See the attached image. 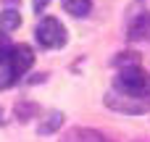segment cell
Returning <instances> with one entry per match:
<instances>
[{
  "label": "cell",
  "mask_w": 150,
  "mask_h": 142,
  "mask_svg": "<svg viewBox=\"0 0 150 142\" xmlns=\"http://www.w3.org/2000/svg\"><path fill=\"white\" fill-rule=\"evenodd\" d=\"M32 116H37V105H34V103L21 100V103L16 105V119H18V121H29Z\"/></svg>",
  "instance_id": "cell-9"
},
{
  "label": "cell",
  "mask_w": 150,
  "mask_h": 142,
  "mask_svg": "<svg viewBox=\"0 0 150 142\" xmlns=\"http://www.w3.org/2000/svg\"><path fill=\"white\" fill-rule=\"evenodd\" d=\"M18 24H21V16L16 13V11H0V32H13V29H18Z\"/></svg>",
  "instance_id": "cell-8"
},
{
  "label": "cell",
  "mask_w": 150,
  "mask_h": 142,
  "mask_svg": "<svg viewBox=\"0 0 150 142\" xmlns=\"http://www.w3.org/2000/svg\"><path fill=\"white\" fill-rule=\"evenodd\" d=\"M61 142H113L108 134L98 132V129H90V126H74L63 134Z\"/></svg>",
  "instance_id": "cell-6"
},
{
  "label": "cell",
  "mask_w": 150,
  "mask_h": 142,
  "mask_svg": "<svg viewBox=\"0 0 150 142\" xmlns=\"http://www.w3.org/2000/svg\"><path fill=\"white\" fill-rule=\"evenodd\" d=\"M0 124H3V108H0Z\"/></svg>",
  "instance_id": "cell-14"
},
{
  "label": "cell",
  "mask_w": 150,
  "mask_h": 142,
  "mask_svg": "<svg viewBox=\"0 0 150 142\" xmlns=\"http://www.w3.org/2000/svg\"><path fill=\"white\" fill-rule=\"evenodd\" d=\"M34 63V53L29 45H13L11 53L5 55V61L0 63V90L11 87L18 82V76H24Z\"/></svg>",
  "instance_id": "cell-1"
},
{
  "label": "cell",
  "mask_w": 150,
  "mask_h": 142,
  "mask_svg": "<svg viewBox=\"0 0 150 142\" xmlns=\"http://www.w3.org/2000/svg\"><path fill=\"white\" fill-rule=\"evenodd\" d=\"M45 5H47V0H34V11H37V13H42Z\"/></svg>",
  "instance_id": "cell-13"
},
{
  "label": "cell",
  "mask_w": 150,
  "mask_h": 142,
  "mask_svg": "<svg viewBox=\"0 0 150 142\" xmlns=\"http://www.w3.org/2000/svg\"><path fill=\"white\" fill-rule=\"evenodd\" d=\"M63 8H66L71 16L84 18V16L90 13V8H92V0H63Z\"/></svg>",
  "instance_id": "cell-7"
},
{
  "label": "cell",
  "mask_w": 150,
  "mask_h": 142,
  "mask_svg": "<svg viewBox=\"0 0 150 142\" xmlns=\"http://www.w3.org/2000/svg\"><path fill=\"white\" fill-rule=\"evenodd\" d=\"M37 42L42 45V47H47V50H55V47H63L66 45V40H69V32H66V26L55 18V16H45L40 24H37Z\"/></svg>",
  "instance_id": "cell-3"
},
{
  "label": "cell",
  "mask_w": 150,
  "mask_h": 142,
  "mask_svg": "<svg viewBox=\"0 0 150 142\" xmlns=\"http://www.w3.org/2000/svg\"><path fill=\"white\" fill-rule=\"evenodd\" d=\"M113 66H119V69L140 66V55H134V53H121V55H116V58H113Z\"/></svg>",
  "instance_id": "cell-11"
},
{
  "label": "cell",
  "mask_w": 150,
  "mask_h": 142,
  "mask_svg": "<svg viewBox=\"0 0 150 142\" xmlns=\"http://www.w3.org/2000/svg\"><path fill=\"white\" fill-rule=\"evenodd\" d=\"M113 87H116V92H119V95L145 97V100H150V76L140 69V66L119 69L116 79H113Z\"/></svg>",
  "instance_id": "cell-2"
},
{
  "label": "cell",
  "mask_w": 150,
  "mask_h": 142,
  "mask_svg": "<svg viewBox=\"0 0 150 142\" xmlns=\"http://www.w3.org/2000/svg\"><path fill=\"white\" fill-rule=\"evenodd\" d=\"M61 124H63V113H61V111H55V113H50V116H47V121L40 126V134H50V132H55Z\"/></svg>",
  "instance_id": "cell-10"
},
{
  "label": "cell",
  "mask_w": 150,
  "mask_h": 142,
  "mask_svg": "<svg viewBox=\"0 0 150 142\" xmlns=\"http://www.w3.org/2000/svg\"><path fill=\"white\" fill-rule=\"evenodd\" d=\"M105 105L116 113H129V116H137V113H148L150 111V100L145 97H129V95H119V92H111L105 95Z\"/></svg>",
  "instance_id": "cell-4"
},
{
  "label": "cell",
  "mask_w": 150,
  "mask_h": 142,
  "mask_svg": "<svg viewBox=\"0 0 150 142\" xmlns=\"http://www.w3.org/2000/svg\"><path fill=\"white\" fill-rule=\"evenodd\" d=\"M11 47H13V45H11V37H8L5 32H0V63L5 61V55L11 53Z\"/></svg>",
  "instance_id": "cell-12"
},
{
  "label": "cell",
  "mask_w": 150,
  "mask_h": 142,
  "mask_svg": "<svg viewBox=\"0 0 150 142\" xmlns=\"http://www.w3.org/2000/svg\"><path fill=\"white\" fill-rule=\"evenodd\" d=\"M127 37H129L132 42H150V11L137 13V16L129 21Z\"/></svg>",
  "instance_id": "cell-5"
}]
</instances>
